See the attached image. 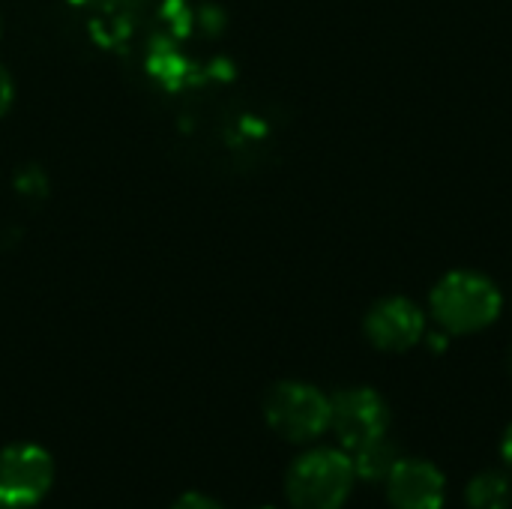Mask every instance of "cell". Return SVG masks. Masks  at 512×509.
Segmentation results:
<instances>
[{
    "instance_id": "12",
    "label": "cell",
    "mask_w": 512,
    "mask_h": 509,
    "mask_svg": "<svg viewBox=\"0 0 512 509\" xmlns=\"http://www.w3.org/2000/svg\"><path fill=\"white\" fill-rule=\"evenodd\" d=\"M501 459H504V468L512 474V423L504 429V438H501Z\"/></svg>"
},
{
    "instance_id": "11",
    "label": "cell",
    "mask_w": 512,
    "mask_h": 509,
    "mask_svg": "<svg viewBox=\"0 0 512 509\" xmlns=\"http://www.w3.org/2000/svg\"><path fill=\"white\" fill-rule=\"evenodd\" d=\"M12 99H15V84H12L9 69L0 63V117L12 108Z\"/></svg>"
},
{
    "instance_id": "2",
    "label": "cell",
    "mask_w": 512,
    "mask_h": 509,
    "mask_svg": "<svg viewBox=\"0 0 512 509\" xmlns=\"http://www.w3.org/2000/svg\"><path fill=\"white\" fill-rule=\"evenodd\" d=\"M354 486V462L342 447H312L285 474V498L294 509H342Z\"/></svg>"
},
{
    "instance_id": "5",
    "label": "cell",
    "mask_w": 512,
    "mask_h": 509,
    "mask_svg": "<svg viewBox=\"0 0 512 509\" xmlns=\"http://www.w3.org/2000/svg\"><path fill=\"white\" fill-rule=\"evenodd\" d=\"M54 483V459L39 444H12L0 453V507H36Z\"/></svg>"
},
{
    "instance_id": "9",
    "label": "cell",
    "mask_w": 512,
    "mask_h": 509,
    "mask_svg": "<svg viewBox=\"0 0 512 509\" xmlns=\"http://www.w3.org/2000/svg\"><path fill=\"white\" fill-rule=\"evenodd\" d=\"M399 459H402V450H399V444L390 441L387 435L351 453L354 474H357L360 483H384Z\"/></svg>"
},
{
    "instance_id": "7",
    "label": "cell",
    "mask_w": 512,
    "mask_h": 509,
    "mask_svg": "<svg viewBox=\"0 0 512 509\" xmlns=\"http://www.w3.org/2000/svg\"><path fill=\"white\" fill-rule=\"evenodd\" d=\"M384 495L390 509H444L447 477L429 459L402 456L384 480Z\"/></svg>"
},
{
    "instance_id": "3",
    "label": "cell",
    "mask_w": 512,
    "mask_h": 509,
    "mask_svg": "<svg viewBox=\"0 0 512 509\" xmlns=\"http://www.w3.org/2000/svg\"><path fill=\"white\" fill-rule=\"evenodd\" d=\"M264 420L279 438L312 444L330 432V396L306 381H279L264 399Z\"/></svg>"
},
{
    "instance_id": "6",
    "label": "cell",
    "mask_w": 512,
    "mask_h": 509,
    "mask_svg": "<svg viewBox=\"0 0 512 509\" xmlns=\"http://www.w3.org/2000/svg\"><path fill=\"white\" fill-rule=\"evenodd\" d=\"M363 333L378 351L405 354L426 339V315L408 297H384L366 312Z\"/></svg>"
},
{
    "instance_id": "4",
    "label": "cell",
    "mask_w": 512,
    "mask_h": 509,
    "mask_svg": "<svg viewBox=\"0 0 512 509\" xmlns=\"http://www.w3.org/2000/svg\"><path fill=\"white\" fill-rule=\"evenodd\" d=\"M390 405L372 387H348L330 396V432L339 447L354 453L390 432Z\"/></svg>"
},
{
    "instance_id": "14",
    "label": "cell",
    "mask_w": 512,
    "mask_h": 509,
    "mask_svg": "<svg viewBox=\"0 0 512 509\" xmlns=\"http://www.w3.org/2000/svg\"><path fill=\"white\" fill-rule=\"evenodd\" d=\"M261 509H276V507H261Z\"/></svg>"
},
{
    "instance_id": "10",
    "label": "cell",
    "mask_w": 512,
    "mask_h": 509,
    "mask_svg": "<svg viewBox=\"0 0 512 509\" xmlns=\"http://www.w3.org/2000/svg\"><path fill=\"white\" fill-rule=\"evenodd\" d=\"M171 509H222V504H216L213 498H207L201 492H186Z\"/></svg>"
},
{
    "instance_id": "13",
    "label": "cell",
    "mask_w": 512,
    "mask_h": 509,
    "mask_svg": "<svg viewBox=\"0 0 512 509\" xmlns=\"http://www.w3.org/2000/svg\"><path fill=\"white\" fill-rule=\"evenodd\" d=\"M510 372H512V348H510Z\"/></svg>"
},
{
    "instance_id": "1",
    "label": "cell",
    "mask_w": 512,
    "mask_h": 509,
    "mask_svg": "<svg viewBox=\"0 0 512 509\" xmlns=\"http://www.w3.org/2000/svg\"><path fill=\"white\" fill-rule=\"evenodd\" d=\"M429 309L447 336H474L501 318L504 294L477 270H453L432 288Z\"/></svg>"
},
{
    "instance_id": "8",
    "label": "cell",
    "mask_w": 512,
    "mask_h": 509,
    "mask_svg": "<svg viewBox=\"0 0 512 509\" xmlns=\"http://www.w3.org/2000/svg\"><path fill=\"white\" fill-rule=\"evenodd\" d=\"M468 509H512V477L504 468H483L465 486Z\"/></svg>"
}]
</instances>
